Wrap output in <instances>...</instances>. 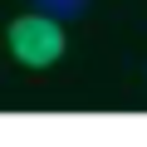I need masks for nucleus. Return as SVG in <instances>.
Instances as JSON below:
<instances>
[{
  "label": "nucleus",
  "mask_w": 147,
  "mask_h": 147,
  "mask_svg": "<svg viewBox=\"0 0 147 147\" xmlns=\"http://www.w3.org/2000/svg\"><path fill=\"white\" fill-rule=\"evenodd\" d=\"M5 39H10L15 64H25V69H49V64H59V59H64V25H59V20H49V15H39V10H30V15L10 20Z\"/></svg>",
  "instance_id": "f257e3e1"
},
{
  "label": "nucleus",
  "mask_w": 147,
  "mask_h": 147,
  "mask_svg": "<svg viewBox=\"0 0 147 147\" xmlns=\"http://www.w3.org/2000/svg\"><path fill=\"white\" fill-rule=\"evenodd\" d=\"M88 5H93V0H30V10H39V15H49V20H59V25L84 20Z\"/></svg>",
  "instance_id": "f03ea898"
}]
</instances>
